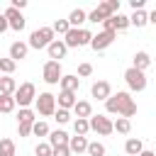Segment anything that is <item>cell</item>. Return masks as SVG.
Listing matches in <instances>:
<instances>
[{"mask_svg": "<svg viewBox=\"0 0 156 156\" xmlns=\"http://www.w3.org/2000/svg\"><path fill=\"white\" fill-rule=\"evenodd\" d=\"M124 151H127V156H139V154L144 151V144H141V139H127V144H124Z\"/></svg>", "mask_w": 156, "mask_h": 156, "instance_id": "23", "label": "cell"}, {"mask_svg": "<svg viewBox=\"0 0 156 156\" xmlns=\"http://www.w3.org/2000/svg\"><path fill=\"white\" fill-rule=\"evenodd\" d=\"M15 105H20V110L22 107H29L34 100H37V88H34V83H22L17 90H15Z\"/></svg>", "mask_w": 156, "mask_h": 156, "instance_id": "3", "label": "cell"}, {"mask_svg": "<svg viewBox=\"0 0 156 156\" xmlns=\"http://www.w3.org/2000/svg\"><path fill=\"white\" fill-rule=\"evenodd\" d=\"M22 122H24V124H34V122H37V119H34V112H32L29 107H22V110H20V115H17V124H22Z\"/></svg>", "mask_w": 156, "mask_h": 156, "instance_id": "26", "label": "cell"}, {"mask_svg": "<svg viewBox=\"0 0 156 156\" xmlns=\"http://www.w3.org/2000/svg\"><path fill=\"white\" fill-rule=\"evenodd\" d=\"M149 66H151V56H149L146 51H136V54H134V66H132V68H136V71L144 73Z\"/></svg>", "mask_w": 156, "mask_h": 156, "instance_id": "18", "label": "cell"}, {"mask_svg": "<svg viewBox=\"0 0 156 156\" xmlns=\"http://www.w3.org/2000/svg\"><path fill=\"white\" fill-rule=\"evenodd\" d=\"M54 41V29L51 27H39L29 34V46L32 49H46Z\"/></svg>", "mask_w": 156, "mask_h": 156, "instance_id": "4", "label": "cell"}, {"mask_svg": "<svg viewBox=\"0 0 156 156\" xmlns=\"http://www.w3.org/2000/svg\"><path fill=\"white\" fill-rule=\"evenodd\" d=\"M34 105H37V112L41 117H51L56 112V98L51 93H39L37 100H34Z\"/></svg>", "mask_w": 156, "mask_h": 156, "instance_id": "5", "label": "cell"}, {"mask_svg": "<svg viewBox=\"0 0 156 156\" xmlns=\"http://www.w3.org/2000/svg\"><path fill=\"white\" fill-rule=\"evenodd\" d=\"M139 156H156V154H154V151H146V149H144V151H141Z\"/></svg>", "mask_w": 156, "mask_h": 156, "instance_id": "44", "label": "cell"}, {"mask_svg": "<svg viewBox=\"0 0 156 156\" xmlns=\"http://www.w3.org/2000/svg\"><path fill=\"white\" fill-rule=\"evenodd\" d=\"M112 129H115V132H119V134H129L132 122H129V119H124V117H117V122H112Z\"/></svg>", "mask_w": 156, "mask_h": 156, "instance_id": "27", "label": "cell"}, {"mask_svg": "<svg viewBox=\"0 0 156 156\" xmlns=\"http://www.w3.org/2000/svg\"><path fill=\"white\" fill-rule=\"evenodd\" d=\"M34 154H37V156H51V154H54V149H51L49 144H44V141H41V144H37Z\"/></svg>", "mask_w": 156, "mask_h": 156, "instance_id": "36", "label": "cell"}, {"mask_svg": "<svg viewBox=\"0 0 156 156\" xmlns=\"http://www.w3.org/2000/svg\"><path fill=\"white\" fill-rule=\"evenodd\" d=\"M15 66H17V63H15L12 58H0V73H5V76H10V73L15 71Z\"/></svg>", "mask_w": 156, "mask_h": 156, "instance_id": "33", "label": "cell"}, {"mask_svg": "<svg viewBox=\"0 0 156 156\" xmlns=\"http://www.w3.org/2000/svg\"><path fill=\"white\" fill-rule=\"evenodd\" d=\"M61 78H63V73H61V61H46V63H44V80H46L49 85H56V83H61Z\"/></svg>", "mask_w": 156, "mask_h": 156, "instance_id": "9", "label": "cell"}, {"mask_svg": "<svg viewBox=\"0 0 156 156\" xmlns=\"http://www.w3.org/2000/svg\"><path fill=\"white\" fill-rule=\"evenodd\" d=\"M90 93H93V98H98V100H107V98L112 95V88H110L107 80H98V83H93Z\"/></svg>", "mask_w": 156, "mask_h": 156, "instance_id": "13", "label": "cell"}, {"mask_svg": "<svg viewBox=\"0 0 156 156\" xmlns=\"http://www.w3.org/2000/svg\"><path fill=\"white\" fill-rule=\"evenodd\" d=\"M129 24H134V27H144V24H149V15H146L144 10H136V12L129 17Z\"/></svg>", "mask_w": 156, "mask_h": 156, "instance_id": "24", "label": "cell"}, {"mask_svg": "<svg viewBox=\"0 0 156 156\" xmlns=\"http://www.w3.org/2000/svg\"><path fill=\"white\" fill-rule=\"evenodd\" d=\"M32 134H37V136H46V134H49V124L41 122V119L34 122V124H32Z\"/></svg>", "mask_w": 156, "mask_h": 156, "instance_id": "31", "label": "cell"}, {"mask_svg": "<svg viewBox=\"0 0 156 156\" xmlns=\"http://www.w3.org/2000/svg\"><path fill=\"white\" fill-rule=\"evenodd\" d=\"M127 27H129V17H124V15L117 12V15H115V29L122 32V29H127Z\"/></svg>", "mask_w": 156, "mask_h": 156, "instance_id": "34", "label": "cell"}, {"mask_svg": "<svg viewBox=\"0 0 156 156\" xmlns=\"http://www.w3.org/2000/svg\"><path fill=\"white\" fill-rule=\"evenodd\" d=\"M115 39H117V34H115V32H100V34H93L90 46H93L95 51H102V49H107Z\"/></svg>", "mask_w": 156, "mask_h": 156, "instance_id": "11", "label": "cell"}, {"mask_svg": "<svg viewBox=\"0 0 156 156\" xmlns=\"http://www.w3.org/2000/svg\"><path fill=\"white\" fill-rule=\"evenodd\" d=\"M10 7H15V10H22V7H27V0H12V5Z\"/></svg>", "mask_w": 156, "mask_h": 156, "instance_id": "40", "label": "cell"}, {"mask_svg": "<svg viewBox=\"0 0 156 156\" xmlns=\"http://www.w3.org/2000/svg\"><path fill=\"white\" fill-rule=\"evenodd\" d=\"M149 22H151V24H156V10H154V12L149 15Z\"/></svg>", "mask_w": 156, "mask_h": 156, "instance_id": "43", "label": "cell"}, {"mask_svg": "<svg viewBox=\"0 0 156 156\" xmlns=\"http://www.w3.org/2000/svg\"><path fill=\"white\" fill-rule=\"evenodd\" d=\"M88 154H90V156H105V144H100V141H88Z\"/></svg>", "mask_w": 156, "mask_h": 156, "instance_id": "30", "label": "cell"}, {"mask_svg": "<svg viewBox=\"0 0 156 156\" xmlns=\"http://www.w3.org/2000/svg\"><path fill=\"white\" fill-rule=\"evenodd\" d=\"M76 102H78L76 100V93H68V90H61L58 93V107L61 110H71Z\"/></svg>", "mask_w": 156, "mask_h": 156, "instance_id": "20", "label": "cell"}, {"mask_svg": "<svg viewBox=\"0 0 156 156\" xmlns=\"http://www.w3.org/2000/svg\"><path fill=\"white\" fill-rule=\"evenodd\" d=\"M0 151L5 156H15V141L12 139H0Z\"/></svg>", "mask_w": 156, "mask_h": 156, "instance_id": "32", "label": "cell"}, {"mask_svg": "<svg viewBox=\"0 0 156 156\" xmlns=\"http://www.w3.org/2000/svg\"><path fill=\"white\" fill-rule=\"evenodd\" d=\"M27 51H29V44H24V41H15V44L10 46V58L17 63L20 58H24V56H27Z\"/></svg>", "mask_w": 156, "mask_h": 156, "instance_id": "15", "label": "cell"}, {"mask_svg": "<svg viewBox=\"0 0 156 156\" xmlns=\"http://www.w3.org/2000/svg\"><path fill=\"white\" fill-rule=\"evenodd\" d=\"M5 29H10V24H7V20H5V15H0V34H2Z\"/></svg>", "mask_w": 156, "mask_h": 156, "instance_id": "42", "label": "cell"}, {"mask_svg": "<svg viewBox=\"0 0 156 156\" xmlns=\"http://www.w3.org/2000/svg\"><path fill=\"white\" fill-rule=\"evenodd\" d=\"M51 136H49V146L51 149H56V146H68V134L66 132H61V129H56V132H49Z\"/></svg>", "mask_w": 156, "mask_h": 156, "instance_id": "16", "label": "cell"}, {"mask_svg": "<svg viewBox=\"0 0 156 156\" xmlns=\"http://www.w3.org/2000/svg\"><path fill=\"white\" fill-rule=\"evenodd\" d=\"M58 85H61V90H68V93H76V90H78V85H80V80H78V76H63Z\"/></svg>", "mask_w": 156, "mask_h": 156, "instance_id": "22", "label": "cell"}, {"mask_svg": "<svg viewBox=\"0 0 156 156\" xmlns=\"http://www.w3.org/2000/svg\"><path fill=\"white\" fill-rule=\"evenodd\" d=\"M51 29H54V34H63V37H66L68 29H71V24H68V20H56Z\"/></svg>", "mask_w": 156, "mask_h": 156, "instance_id": "29", "label": "cell"}, {"mask_svg": "<svg viewBox=\"0 0 156 156\" xmlns=\"http://www.w3.org/2000/svg\"><path fill=\"white\" fill-rule=\"evenodd\" d=\"M105 110H107L110 115H119V117L129 119L132 115H136V102L132 100L129 93L119 90V93H115V95H110V98L105 100Z\"/></svg>", "mask_w": 156, "mask_h": 156, "instance_id": "1", "label": "cell"}, {"mask_svg": "<svg viewBox=\"0 0 156 156\" xmlns=\"http://www.w3.org/2000/svg\"><path fill=\"white\" fill-rule=\"evenodd\" d=\"M88 122H90V129L98 132V134H102V136H107V134L115 132V129H112V119L105 117V115H93Z\"/></svg>", "mask_w": 156, "mask_h": 156, "instance_id": "8", "label": "cell"}, {"mask_svg": "<svg viewBox=\"0 0 156 156\" xmlns=\"http://www.w3.org/2000/svg\"><path fill=\"white\" fill-rule=\"evenodd\" d=\"M15 90H17V83H15V78H10V76H2V78H0V95H15Z\"/></svg>", "mask_w": 156, "mask_h": 156, "instance_id": "21", "label": "cell"}, {"mask_svg": "<svg viewBox=\"0 0 156 156\" xmlns=\"http://www.w3.org/2000/svg\"><path fill=\"white\" fill-rule=\"evenodd\" d=\"M0 78H2V76H0Z\"/></svg>", "mask_w": 156, "mask_h": 156, "instance_id": "45", "label": "cell"}, {"mask_svg": "<svg viewBox=\"0 0 156 156\" xmlns=\"http://www.w3.org/2000/svg\"><path fill=\"white\" fill-rule=\"evenodd\" d=\"M73 112H76L78 119H90V117H93V105H90L88 100H78V102L73 105Z\"/></svg>", "mask_w": 156, "mask_h": 156, "instance_id": "14", "label": "cell"}, {"mask_svg": "<svg viewBox=\"0 0 156 156\" xmlns=\"http://www.w3.org/2000/svg\"><path fill=\"white\" fill-rule=\"evenodd\" d=\"M88 20V15H85V10H80V7H76L71 15H68V24H71V29H80V24Z\"/></svg>", "mask_w": 156, "mask_h": 156, "instance_id": "17", "label": "cell"}, {"mask_svg": "<svg viewBox=\"0 0 156 156\" xmlns=\"http://www.w3.org/2000/svg\"><path fill=\"white\" fill-rule=\"evenodd\" d=\"M73 132H76V136H85V134L90 132V122L76 117V122H73Z\"/></svg>", "mask_w": 156, "mask_h": 156, "instance_id": "25", "label": "cell"}, {"mask_svg": "<svg viewBox=\"0 0 156 156\" xmlns=\"http://www.w3.org/2000/svg\"><path fill=\"white\" fill-rule=\"evenodd\" d=\"M90 73H93V66L90 63H80L78 66V76H90Z\"/></svg>", "mask_w": 156, "mask_h": 156, "instance_id": "38", "label": "cell"}, {"mask_svg": "<svg viewBox=\"0 0 156 156\" xmlns=\"http://www.w3.org/2000/svg\"><path fill=\"white\" fill-rule=\"evenodd\" d=\"M2 15H5V20H7L10 29H15V32H22V29H24V22H27V20L22 17V12H20V10H15V7H7Z\"/></svg>", "mask_w": 156, "mask_h": 156, "instance_id": "10", "label": "cell"}, {"mask_svg": "<svg viewBox=\"0 0 156 156\" xmlns=\"http://www.w3.org/2000/svg\"><path fill=\"white\" fill-rule=\"evenodd\" d=\"M68 149H71V154H83V151H88V139L85 136H71Z\"/></svg>", "mask_w": 156, "mask_h": 156, "instance_id": "19", "label": "cell"}, {"mask_svg": "<svg viewBox=\"0 0 156 156\" xmlns=\"http://www.w3.org/2000/svg\"><path fill=\"white\" fill-rule=\"evenodd\" d=\"M54 119H56L58 124H66V122L71 119V115H68V110H61V107H56V112H54Z\"/></svg>", "mask_w": 156, "mask_h": 156, "instance_id": "35", "label": "cell"}, {"mask_svg": "<svg viewBox=\"0 0 156 156\" xmlns=\"http://www.w3.org/2000/svg\"><path fill=\"white\" fill-rule=\"evenodd\" d=\"M46 51H49V56H51V61H58V58H63L66 56V51H68V46L63 44V39H54L49 46H46Z\"/></svg>", "mask_w": 156, "mask_h": 156, "instance_id": "12", "label": "cell"}, {"mask_svg": "<svg viewBox=\"0 0 156 156\" xmlns=\"http://www.w3.org/2000/svg\"><path fill=\"white\" fill-rule=\"evenodd\" d=\"M15 110V98L12 95H0V112H12Z\"/></svg>", "mask_w": 156, "mask_h": 156, "instance_id": "28", "label": "cell"}, {"mask_svg": "<svg viewBox=\"0 0 156 156\" xmlns=\"http://www.w3.org/2000/svg\"><path fill=\"white\" fill-rule=\"evenodd\" d=\"M129 5H132V10L136 12V10H141V7H144V0H129Z\"/></svg>", "mask_w": 156, "mask_h": 156, "instance_id": "41", "label": "cell"}, {"mask_svg": "<svg viewBox=\"0 0 156 156\" xmlns=\"http://www.w3.org/2000/svg\"><path fill=\"white\" fill-rule=\"evenodd\" d=\"M51 156H71V149H68V146H56Z\"/></svg>", "mask_w": 156, "mask_h": 156, "instance_id": "39", "label": "cell"}, {"mask_svg": "<svg viewBox=\"0 0 156 156\" xmlns=\"http://www.w3.org/2000/svg\"><path fill=\"white\" fill-rule=\"evenodd\" d=\"M124 80H127L129 90H134V93H141L146 88V76L141 71H136V68H127L124 71Z\"/></svg>", "mask_w": 156, "mask_h": 156, "instance_id": "7", "label": "cell"}, {"mask_svg": "<svg viewBox=\"0 0 156 156\" xmlns=\"http://www.w3.org/2000/svg\"><path fill=\"white\" fill-rule=\"evenodd\" d=\"M119 12V0H107V2H100L90 15H88V20L90 22H105L107 17H112V15H117Z\"/></svg>", "mask_w": 156, "mask_h": 156, "instance_id": "2", "label": "cell"}, {"mask_svg": "<svg viewBox=\"0 0 156 156\" xmlns=\"http://www.w3.org/2000/svg\"><path fill=\"white\" fill-rule=\"evenodd\" d=\"M90 41H93V34L88 29H68V34L63 37L66 46H85Z\"/></svg>", "mask_w": 156, "mask_h": 156, "instance_id": "6", "label": "cell"}, {"mask_svg": "<svg viewBox=\"0 0 156 156\" xmlns=\"http://www.w3.org/2000/svg\"><path fill=\"white\" fill-rule=\"evenodd\" d=\"M17 132H20V136H29L32 134V124H24L22 122V124H17Z\"/></svg>", "mask_w": 156, "mask_h": 156, "instance_id": "37", "label": "cell"}]
</instances>
